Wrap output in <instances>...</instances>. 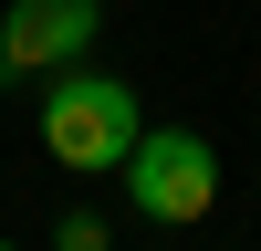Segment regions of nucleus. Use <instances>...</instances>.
Wrapping results in <instances>:
<instances>
[{
    "instance_id": "4",
    "label": "nucleus",
    "mask_w": 261,
    "mask_h": 251,
    "mask_svg": "<svg viewBox=\"0 0 261 251\" xmlns=\"http://www.w3.org/2000/svg\"><path fill=\"white\" fill-rule=\"evenodd\" d=\"M53 251H115V230H105V220H94V209H73V220H63V230H53Z\"/></svg>"
},
{
    "instance_id": "5",
    "label": "nucleus",
    "mask_w": 261,
    "mask_h": 251,
    "mask_svg": "<svg viewBox=\"0 0 261 251\" xmlns=\"http://www.w3.org/2000/svg\"><path fill=\"white\" fill-rule=\"evenodd\" d=\"M251 136H261V105H251Z\"/></svg>"
},
{
    "instance_id": "1",
    "label": "nucleus",
    "mask_w": 261,
    "mask_h": 251,
    "mask_svg": "<svg viewBox=\"0 0 261 251\" xmlns=\"http://www.w3.org/2000/svg\"><path fill=\"white\" fill-rule=\"evenodd\" d=\"M136 136H146L136 84L94 73V63H63V73L42 84V146H53L63 167H84V178H94V167H125Z\"/></svg>"
},
{
    "instance_id": "2",
    "label": "nucleus",
    "mask_w": 261,
    "mask_h": 251,
    "mask_svg": "<svg viewBox=\"0 0 261 251\" xmlns=\"http://www.w3.org/2000/svg\"><path fill=\"white\" fill-rule=\"evenodd\" d=\"M125 199H136L157 230L209 220V199H220V146H209L199 126H146L136 157H125Z\"/></svg>"
},
{
    "instance_id": "3",
    "label": "nucleus",
    "mask_w": 261,
    "mask_h": 251,
    "mask_svg": "<svg viewBox=\"0 0 261 251\" xmlns=\"http://www.w3.org/2000/svg\"><path fill=\"white\" fill-rule=\"evenodd\" d=\"M105 32L94 0H11L0 11V84L11 73H63V63H84Z\"/></svg>"
},
{
    "instance_id": "6",
    "label": "nucleus",
    "mask_w": 261,
    "mask_h": 251,
    "mask_svg": "<svg viewBox=\"0 0 261 251\" xmlns=\"http://www.w3.org/2000/svg\"><path fill=\"white\" fill-rule=\"evenodd\" d=\"M0 251H11V241H0Z\"/></svg>"
}]
</instances>
